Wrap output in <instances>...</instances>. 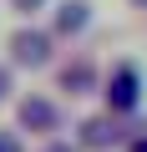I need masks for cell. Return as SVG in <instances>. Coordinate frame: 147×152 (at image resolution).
<instances>
[{
    "mask_svg": "<svg viewBox=\"0 0 147 152\" xmlns=\"http://www.w3.org/2000/svg\"><path fill=\"white\" fill-rule=\"evenodd\" d=\"M0 86H5V76H0Z\"/></svg>",
    "mask_w": 147,
    "mask_h": 152,
    "instance_id": "8fae6325",
    "label": "cell"
},
{
    "mask_svg": "<svg viewBox=\"0 0 147 152\" xmlns=\"http://www.w3.org/2000/svg\"><path fill=\"white\" fill-rule=\"evenodd\" d=\"M61 81H66V91H86V86H91V66H86V61H81V66H66Z\"/></svg>",
    "mask_w": 147,
    "mask_h": 152,
    "instance_id": "8992f818",
    "label": "cell"
},
{
    "mask_svg": "<svg viewBox=\"0 0 147 152\" xmlns=\"http://www.w3.org/2000/svg\"><path fill=\"white\" fill-rule=\"evenodd\" d=\"M20 127H31V132L36 127H56V107L41 102V96H26L20 102Z\"/></svg>",
    "mask_w": 147,
    "mask_h": 152,
    "instance_id": "3957f363",
    "label": "cell"
},
{
    "mask_svg": "<svg viewBox=\"0 0 147 152\" xmlns=\"http://www.w3.org/2000/svg\"><path fill=\"white\" fill-rule=\"evenodd\" d=\"M41 5H46V0H15V10H20V15H36Z\"/></svg>",
    "mask_w": 147,
    "mask_h": 152,
    "instance_id": "52a82bcc",
    "label": "cell"
},
{
    "mask_svg": "<svg viewBox=\"0 0 147 152\" xmlns=\"http://www.w3.org/2000/svg\"><path fill=\"white\" fill-rule=\"evenodd\" d=\"M137 96H142V76H137V66H117V71H112V86H107L112 112H132Z\"/></svg>",
    "mask_w": 147,
    "mask_h": 152,
    "instance_id": "6da1fadb",
    "label": "cell"
},
{
    "mask_svg": "<svg viewBox=\"0 0 147 152\" xmlns=\"http://www.w3.org/2000/svg\"><path fill=\"white\" fill-rule=\"evenodd\" d=\"M112 137H117V132H112L107 122H86V127H81V142H86V147H107Z\"/></svg>",
    "mask_w": 147,
    "mask_h": 152,
    "instance_id": "5b68a950",
    "label": "cell"
},
{
    "mask_svg": "<svg viewBox=\"0 0 147 152\" xmlns=\"http://www.w3.org/2000/svg\"><path fill=\"white\" fill-rule=\"evenodd\" d=\"M137 5H147V0H137Z\"/></svg>",
    "mask_w": 147,
    "mask_h": 152,
    "instance_id": "7c38bea8",
    "label": "cell"
},
{
    "mask_svg": "<svg viewBox=\"0 0 147 152\" xmlns=\"http://www.w3.org/2000/svg\"><path fill=\"white\" fill-rule=\"evenodd\" d=\"M132 152H147V137H142V142H137V147H132Z\"/></svg>",
    "mask_w": 147,
    "mask_h": 152,
    "instance_id": "9c48e42d",
    "label": "cell"
},
{
    "mask_svg": "<svg viewBox=\"0 0 147 152\" xmlns=\"http://www.w3.org/2000/svg\"><path fill=\"white\" fill-rule=\"evenodd\" d=\"M0 152H20V147H15V142H10V137H0Z\"/></svg>",
    "mask_w": 147,
    "mask_h": 152,
    "instance_id": "ba28073f",
    "label": "cell"
},
{
    "mask_svg": "<svg viewBox=\"0 0 147 152\" xmlns=\"http://www.w3.org/2000/svg\"><path fill=\"white\" fill-rule=\"evenodd\" d=\"M46 152H71V147H46Z\"/></svg>",
    "mask_w": 147,
    "mask_h": 152,
    "instance_id": "30bf717a",
    "label": "cell"
},
{
    "mask_svg": "<svg viewBox=\"0 0 147 152\" xmlns=\"http://www.w3.org/2000/svg\"><path fill=\"white\" fill-rule=\"evenodd\" d=\"M10 46H15V61H26V66H41V61L51 56V36H46V31H20Z\"/></svg>",
    "mask_w": 147,
    "mask_h": 152,
    "instance_id": "7a4b0ae2",
    "label": "cell"
},
{
    "mask_svg": "<svg viewBox=\"0 0 147 152\" xmlns=\"http://www.w3.org/2000/svg\"><path fill=\"white\" fill-rule=\"evenodd\" d=\"M86 20H91V5H86V0H66L61 15H56V31H66V36H71V31H81Z\"/></svg>",
    "mask_w": 147,
    "mask_h": 152,
    "instance_id": "277c9868",
    "label": "cell"
}]
</instances>
